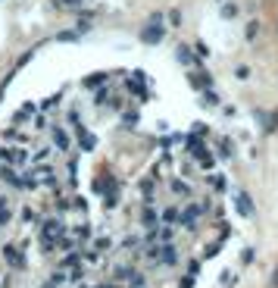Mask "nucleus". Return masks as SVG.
I'll return each mask as SVG.
<instances>
[{
	"label": "nucleus",
	"mask_w": 278,
	"mask_h": 288,
	"mask_svg": "<svg viewBox=\"0 0 278 288\" xmlns=\"http://www.w3.org/2000/svg\"><path fill=\"white\" fill-rule=\"evenodd\" d=\"M0 288H13V279L6 276V279H0Z\"/></svg>",
	"instance_id": "26"
},
{
	"label": "nucleus",
	"mask_w": 278,
	"mask_h": 288,
	"mask_svg": "<svg viewBox=\"0 0 278 288\" xmlns=\"http://www.w3.org/2000/svg\"><path fill=\"white\" fill-rule=\"evenodd\" d=\"M234 75H238L241 82H247V79H250V69H247V66H238V69H234Z\"/></svg>",
	"instance_id": "19"
},
{
	"label": "nucleus",
	"mask_w": 278,
	"mask_h": 288,
	"mask_svg": "<svg viewBox=\"0 0 278 288\" xmlns=\"http://www.w3.org/2000/svg\"><path fill=\"white\" fill-rule=\"evenodd\" d=\"M13 223V210H10V201L0 198V226H10Z\"/></svg>",
	"instance_id": "7"
},
{
	"label": "nucleus",
	"mask_w": 278,
	"mask_h": 288,
	"mask_svg": "<svg viewBox=\"0 0 278 288\" xmlns=\"http://www.w3.org/2000/svg\"><path fill=\"white\" fill-rule=\"evenodd\" d=\"M81 257H85V251H81V254H69V257L63 260V266H78V263H81Z\"/></svg>",
	"instance_id": "14"
},
{
	"label": "nucleus",
	"mask_w": 278,
	"mask_h": 288,
	"mask_svg": "<svg viewBox=\"0 0 278 288\" xmlns=\"http://www.w3.org/2000/svg\"><path fill=\"white\" fill-rule=\"evenodd\" d=\"M141 38H144L147 44H156V41H163V25H147V29L141 31Z\"/></svg>",
	"instance_id": "4"
},
{
	"label": "nucleus",
	"mask_w": 278,
	"mask_h": 288,
	"mask_svg": "<svg viewBox=\"0 0 278 288\" xmlns=\"http://www.w3.org/2000/svg\"><path fill=\"white\" fill-rule=\"evenodd\" d=\"M94 288H119V282H103V285H94Z\"/></svg>",
	"instance_id": "28"
},
{
	"label": "nucleus",
	"mask_w": 278,
	"mask_h": 288,
	"mask_svg": "<svg viewBox=\"0 0 278 288\" xmlns=\"http://www.w3.org/2000/svg\"><path fill=\"white\" fill-rule=\"evenodd\" d=\"M103 79H106V75H103V72H97V75H91V79L85 82V88H97V85H100V82H103Z\"/></svg>",
	"instance_id": "18"
},
{
	"label": "nucleus",
	"mask_w": 278,
	"mask_h": 288,
	"mask_svg": "<svg viewBox=\"0 0 278 288\" xmlns=\"http://www.w3.org/2000/svg\"><path fill=\"white\" fill-rule=\"evenodd\" d=\"M259 35V22L253 19V22H247V29H244V38H247V41H253Z\"/></svg>",
	"instance_id": "13"
},
{
	"label": "nucleus",
	"mask_w": 278,
	"mask_h": 288,
	"mask_svg": "<svg viewBox=\"0 0 278 288\" xmlns=\"http://www.w3.org/2000/svg\"><path fill=\"white\" fill-rule=\"evenodd\" d=\"M272 285L278 288V266H275V273H272Z\"/></svg>",
	"instance_id": "29"
},
{
	"label": "nucleus",
	"mask_w": 278,
	"mask_h": 288,
	"mask_svg": "<svg viewBox=\"0 0 278 288\" xmlns=\"http://www.w3.org/2000/svg\"><path fill=\"white\" fill-rule=\"evenodd\" d=\"M69 279H72V282H78V279H85V266H78V269H72V276H69Z\"/></svg>",
	"instance_id": "21"
},
{
	"label": "nucleus",
	"mask_w": 278,
	"mask_h": 288,
	"mask_svg": "<svg viewBox=\"0 0 278 288\" xmlns=\"http://www.w3.org/2000/svg\"><path fill=\"white\" fill-rule=\"evenodd\" d=\"M191 285H194V276H188V279H184V282H181L178 288H191Z\"/></svg>",
	"instance_id": "27"
},
{
	"label": "nucleus",
	"mask_w": 278,
	"mask_h": 288,
	"mask_svg": "<svg viewBox=\"0 0 278 288\" xmlns=\"http://www.w3.org/2000/svg\"><path fill=\"white\" fill-rule=\"evenodd\" d=\"M147 25H163V13H153V16H150V22Z\"/></svg>",
	"instance_id": "25"
},
{
	"label": "nucleus",
	"mask_w": 278,
	"mask_h": 288,
	"mask_svg": "<svg viewBox=\"0 0 278 288\" xmlns=\"http://www.w3.org/2000/svg\"><path fill=\"white\" fill-rule=\"evenodd\" d=\"M134 273H138V269H131V266H119V269H116V282H128Z\"/></svg>",
	"instance_id": "11"
},
{
	"label": "nucleus",
	"mask_w": 278,
	"mask_h": 288,
	"mask_svg": "<svg viewBox=\"0 0 278 288\" xmlns=\"http://www.w3.org/2000/svg\"><path fill=\"white\" fill-rule=\"evenodd\" d=\"M197 213H200L197 207H188V210H184V213L178 216V226H184V229H194V223H197Z\"/></svg>",
	"instance_id": "6"
},
{
	"label": "nucleus",
	"mask_w": 278,
	"mask_h": 288,
	"mask_svg": "<svg viewBox=\"0 0 278 288\" xmlns=\"http://www.w3.org/2000/svg\"><path fill=\"white\" fill-rule=\"evenodd\" d=\"M53 141H56L60 150H69V135H66L63 129H56V125H53Z\"/></svg>",
	"instance_id": "8"
},
{
	"label": "nucleus",
	"mask_w": 278,
	"mask_h": 288,
	"mask_svg": "<svg viewBox=\"0 0 278 288\" xmlns=\"http://www.w3.org/2000/svg\"><path fill=\"white\" fill-rule=\"evenodd\" d=\"M163 219H166V223H178V210H175V207L163 210Z\"/></svg>",
	"instance_id": "17"
},
{
	"label": "nucleus",
	"mask_w": 278,
	"mask_h": 288,
	"mask_svg": "<svg viewBox=\"0 0 278 288\" xmlns=\"http://www.w3.org/2000/svg\"><path fill=\"white\" fill-rule=\"evenodd\" d=\"M222 16H225V19L238 16V3H222Z\"/></svg>",
	"instance_id": "15"
},
{
	"label": "nucleus",
	"mask_w": 278,
	"mask_h": 288,
	"mask_svg": "<svg viewBox=\"0 0 278 288\" xmlns=\"http://www.w3.org/2000/svg\"><path fill=\"white\" fill-rule=\"evenodd\" d=\"M0 160H6L10 166H22L28 154H25V147H0Z\"/></svg>",
	"instance_id": "2"
},
{
	"label": "nucleus",
	"mask_w": 278,
	"mask_h": 288,
	"mask_svg": "<svg viewBox=\"0 0 278 288\" xmlns=\"http://www.w3.org/2000/svg\"><path fill=\"white\" fill-rule=\"evenodd\" d=\"M63 3H69V6H72V3H81V0H63Z\"/></svg>",
	"instance_id": "30"
},
{
	"label": "nucleus",
	"mask_w": 278,
	"mask_h": 288,
	"mask_svg": "<svg viewBox=\"0 0 278 288\" xmlns=\"http://www.w3.org/2000/svg\"><path fill=\"white\" fill-rule=\"evenodd\" d=\"M275 31H278V25H275Z\"/></svg>",
	"instance_id": "31"
},
{
	"label": "nucleus",
	"mask_w": 278,
	"mask_h": 288,
	"mask_svg": "<svg viewBox=\"0 0 278 288\" xmlns=\"http://www.w3.org/2000/svg\"><path fill=\"white\" fill-rule=\"evenodd\" d=\"M222 154H225V157L234 154V144H231V141H222Z\"/></svg>",
	"instance_id": "22"
},
{
	"label": "nucleus",
	"mask_w": 278,
	"mask_h": 288,
	"mask_svg": "<svg viewBox=\"0 0 278 288\" xmlns=\"http://www.w3.org/2000/svg\"><path fill=\"white\" fill-rule=\"evenodd\" d=\"M22 219H25V223H28V226H38V223H41L35 210H25V213H22Z\"/></svg>",
	"instance_id": "16"
},
{
	"label": "nucleus",
	"mask_w": 278,
	"mask_h": 288,
	"mask_svg": "<svg viewBox=\"0 0 278 288\" xmlns=\"http://www.w3.org/2000/svg\"><path fill=\"white\" fill-rule=\"evenodd\" d=\"M3 260L13 269H25V257H22V251L16 248V244H3Z\"/></svg>",
	"instance_id": "3"
},
{
	"label": "nucleus",
	"mask_w": 278,
	"mask_h": 288,
	"mask_svg": "<svg viewBox=\"0 0 278 288\" xmlns=\"http://www.w3.org/2000/svg\"><path fill=\"white\" fill-rule=\"evenodd\" d=\"M169 22H172V25H181V13L172 10V13H169Z\"/></svg>",
	"instance_id": "24"
},
{
	"label": "nucleus",
	"mask_w": 278,
	"mask_h": 288,
	"mask_svg": "<svg viewBox=\"0 0 278 288\" xmlns=\"http://www.w3.org/2000/svg\"><path fill=\"white\" fill-rule=\"evenodd\" d=\"M194 50H197V57H209V47L203 44V41H200V44H197V47H194Z\"/></svg>",
	"instance_id": "23"
},
{
	"label": "nucleus",
	"mask_w": 278,
	"mask_h": 288,
	"mask_svg": "<svg viewBox=\"0 0 278 288\" xmlns=\"http://www.w3.org/2000/svg\"><path fill=\"white\" fill-rule=\"evenodd\" d=\"M172 194H178V198H191L194 191H191L188 182H178V179H175V182H172Z\"/></svg>",
	"instance_id": "9"
},
{
	"label": "nucleus",
	"mask_w": 278,
	"mask_h": 288,
	"mask_svg": "<svg viewBox=\"0 0 278 288\" xmlns=\"http://www.w3.org/2000/svg\"><path fill=\"white\" fill-rule=\"evenodd\" d=\"M175 57H178V63H184V66H188V63H194L191 47H184V44H178V54H175Z\"/></svg>",
	"instance_id": "12"
},
{
	"label": "nucleus",
	"mask_w": 278,
	"mask_h": 288,
	"mask_svg": "<svg viewBox=\"0 0 278 288\" xmlns=\"http://www.w3.org/2000/svg\"><path fill=\"white\" fill-rule=\"evenodd\" d=\"M63 232H66L63 219H47L44 223V248H53V244L63 238Z\"/></svg>",
	"instance_id": "1"
},
{
	"label": "nucleus",
	"mask_w": 278,
	"mask_h": 288,
	"mask_svg": "<svg viewBox=\"0 0 278 288\" xmlns=\"http://www.w3.org/2000/svg\"><path fill=\"white\" fill-rule=\"evenodd\" d=\"M141 223H144L147 229H156V226H159V213L153 210V204L144 207V213H141Z\"/></svg>",
	"instance_id": "5"
},
{
	"label": "nucleus",
	"mask_w": 278,
	"mask_h": 288,
	"mask_svg": "<svg viewBox=\"0 0 278 288\" xmlns=\"http://www.w3.org/2000/svg\"><path fill=\"white\" fill-rule=\"evenodd\" d=\"M238 210H241L244 216H250V213H253V207H250V198H247V194H244V191L238 194Z\"/></svg>",
	"instance_id": "10"
},
{
	"label": "nucleus",
	"mask_w": 278,
	"mask_h": 288,
	"mask_svg": "<svg viewBox=\"0 0 278 288\" xmlns=\"http://www.w3.org/2000/svg\"><path fill=\"white\" fill-rule=\"evenodd\" d=\"M203 104H209V107H216V104H219L216 91H206V94H203Z\"/></svg>",
	"instance_id": "20"
}]
</instances>
